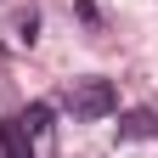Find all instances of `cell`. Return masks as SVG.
Returning <instances> with one entry per match:
<instances>
[{
	"mask_svg": "<svg viewBox=\"0 0 158 158\" xmlns=\"http://www.w3.org/2000/svg\"><path fill=\"white\" fill-rule=\"evenodd\" d=\"M17 130H23L28 141H34V135H45V130H51V102H28L23 118H17Z\"/></svg>",
	"mask_w": 158,
	"mask_h": 158,
	"instance_id": "3957f363",
	"label": "cell"
},
{
	"mask_svg": "<svg viewBox=\"0 0 158 158\" xmlns=\"http://www.w3.org/2000/svg\"><path fill=\"white\" fill-rule=\"evenodd\" d=\"M0 158H34V141L17 130V118H11V124H0Z\"/></svg>",
	"mask_w": 158,
	"mask_h": 158,
	"instance_id": "7a4b0ae2",
	"label": "cell"
},
{
	"mask_svg": "<svg viewBox=\"0 0 158 158\" xmlns=\"http://www.w3.org/2000/svg\"><path fill=\"white\" fill-rule=\"evenodd\" d=\"M34 28H40V17H34V11L17 17V40H34Z\"/></svg>",
	"mask_w": 158,
	"mask_h": 158,
	"instance_id": "5b68a950",
	"label": "cell"
},
{
	"mask_svg": "<svg viewBox=\"0 0 158 158\" xmlns=\"http://www.w3.org/2000/svg\"><path fill=\"white\" fill-rule=\"evenodd\" d=\"M68 113L73 118H107V113H118V85L113 79H73Z\"/></svg>",
	"mask_w": 158,
	"mask_h": 158,
	"instance_id": "6da1fadb",
	"label": "cell"
},
{
	"mask_svg": "<svg viewBox=\"0 0 158 158\" xmlns=\"http://www.w3.org/2000/svg\"><path fill=\"white\" fill-rule=\"evenodd\" d=\"M152 130H158V118H152V113H141V107L118 118V141H141V135H152Z\"/></svg>",
	"mask_w": 158,
	"mask_h": 158,
	"instance_id": "277c9868",
	"label": "cell"
}]
</instances>
